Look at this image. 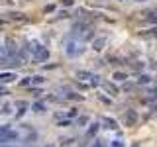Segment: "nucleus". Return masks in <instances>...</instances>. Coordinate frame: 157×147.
<instances>
[{"label": "nucleus", "instance_id": "f257e3e1", "mask_svg": "<svg viewBox=\"0 0 157 147\" xmlns=\"http://www.w3.org/2000/svg\"><path fill=\"white\" fill-rule=\"evenodd\" d=\"M65 51H67V55H69V57H77L78 53L83 51V47H81V43H77V41H67Z\"/></svg>", "mask_w": 157, "mask_h": 147}, {"label": "nucleus", "instance_id": "f03ea898", "mask_svg": "<svg viewBox=\"0 0 157 147\" xmlns=\"http://www.w3.org/2000/svg\"><path fill=\"white\" fill-rule=\"evenodd\" d=\"M33 59H35L37 63H41V61H47V59H49V49H47V47H39L37 51L33 53Z\"/></svg>", "mask_w": 157, "mask_h": 147}, {"label": "nucleus", "instance_id": "7ed1b4c3", "mask_svg": "<svg viewBox=\"0 0 157 147\" xmlns=\"http://www.w3.org/2000/svg\"><path fill=\"white\" fill-rule=\"evenodd\" d=\"M124 124H126V126H136V124H137V114L134 112V110H126Z\"/></svg>", "mask_w": 157, "mask_h": 147}, {"label": "nucleus", "instance_id": "20e7f679", "mask_svg": "<svg viewBox=\"0 0 157 147\" xmlns=\"http://www.w3.org/2000/svg\"><path fill=\"white\" fill-rule=\"evenodd\" d=\"M16 78V73H0V83H14Z\"/></svg>", "mask_w": 157, "mask_h": 147}, {"label": "nucleus", "instance_id": "39448f33", "mask_svg": "<svg viewBox=\"0 0 157 147\" xmlns=\"http://www.w3.org/2000/svg\"><path fill=\"white\" fill-rule=\"evenodd\" d=\"M104 45H106V37H96L92 41V49L100 51V49H104Z\"/></svg>", "mask_w": 157, "mask_h": 147}, {"label": "nucleus", "instance_id": "423d86ee", "mask_svg": "<svg viewBox=\"0 0 157 147\" xmlns=\"http://www.w3.org/2000/svg\"><path fill=\"white\" fill-rule=\"evenodd\" d=\"M102 124H104L106 129H116V128H118L116 120H112V118H104V120H102Z\"/></svg>", "mask_w": 157, "mask_h": 147}, {"label": "nucleus", "instance_id": "0eeeda50", "mask_svg": "<svg viewBox=\"0 0 157 147\" xmlns=\"http://www.w3.org/2000/svg\"><path fill=\"white\" fill-rule=\"evenodd\" d=\"M104 90L110 92V94H118V88L114 86V84H110V83H104Z\"/></svg>", "mask_w": 157, "mask_h": 147}, {"label": "nucleus", "instance_id": "6e6552de", "mask_svg": "<svg viewBox=\"0 0 157 147\" xmlns=\"http://www.w3.org/2000/svg\"><path fill=\"white\" fill-rule=\"evenodd\" d=\"M92 73H88V71H77V78H91Z\"/></svg>", "mask_w": 157, "mask_h": 147}, {"label": "nucleus", "instance_id": "1a4fd4ad", "mask_svg": "<svg viewBox=\"0 0 157 147\" xmlns=\"http://www.w3.org/2000/svg\"><path fill=\"white\" fill-rule=\"evenodd\" d=\"M96 131H98V124H92L91 128H88V131H86V135H88V137H92Z\"/></svg>", "mask_w": 157, "mask_h": 147}, {"label": "nucleus", "instance_id": "9d476101", "mask_svg": "<svg viewBox=\"0 0 157 147\" xmlns=\"http://www.w3.org/2000/svg\"><path fill=\"white\" fill-rule=\"evenodd\" d=\"M149 81H151V77H149V75H141V77L137 78V83H139V84H147Z\"/></svg>", "mask_w": 157, "mask_h": 147}, {"label": "nucleus", "instance_id": "9b49d317", "mask_svg": "<svg viewBox=\"0 0 157 147\" xmlns=\"http://www.w3.org/2000/svg\"><path fill=\"white\" fill-rule=\"evenodd\" d=\"M32 110H35V112H43V110H45V106H43L41 102H35V104L32 106Z\"/></svg>", "mask_w": 157, "mask_h": 147}, {"label": "nucleus", "instance_id": "f8f14e48", "mask_svg": "<svg viewBox=\"0 0 157 147\" xmlns=\"http://www.w3.org/2000/svg\"><path fill=\"white\" fill-rule=\"evenodd\" d=\"M30 83H32V84H41V83H43V77H39V75H37V77H32V78H30Z\"/></svg>", "mask_w": 157, "mask_h": 147}, {"label": "nucleus", "instance_id": "ddd939ff", "mask_svg": "<svg viewBox=\"0 0 157 147\" xmlns=\"http://www.w3.org/2000/svg\"><path fill=\"white\" fill-rule=\"evenodd\" d=\"M91 84H92V86H98V84H100V77L92 75V77H91Z\"/></svg>", "mask_w": 157, "mask_h": 147}, {"label": "nucleus", "instance_id": "4468645a", "mask_svg": "<svg viewBox=\"0 0 157 147\" xmlns=\"http://www.w3.org/2000/svg\"><path fill=\"white\" fill-rule=\"evenodd\" d=\"M86 122H88V118H86V116H81V118L77 120V126H85Z\"/></svg>", "mask_w": 157, "mask_h": 147}, {"label": "nucleus", "instance_id": "2eb2a0df", "mask_svg": "<svg viewBox=\"0 0 157 147\" xmlns=\"http://www.w3.org/2000/svg\"><path fill=\"white\" fill-rule=\"evenodd\" d=\"M114 78H116V81H126L128 77H126L124 73H114Z\"/></svg>", "mask_w": 157, "mask_h": 147}, {"label": "nucleus", "instance_id": "dca6fc26", "mask_svg": "<svg viewBox=\"0 0 157 147\" xmlns=\"http://www.w3.org/2000/svg\"><path fill=\"white\" fill-rule=\"evenodd\" d=\"M110 147H124V141L116 139V141H112V143H110Z\"/></svg>", "mask_w": 157, "mask_h": 147}, {"label": "nucleus", "instance_id": "f3484780", "mask_svg": "<svg viewBox=\"0 0 157 147\" xmlns=\"http://www.w3.org/2000/svg\"><path fill=\"white\" fill-rule=\"evenodd\" d=\"M32 94L33 96H39V94H41V90H39V88H32Z\"/></svg>", "mask_w": 157, "mask_h": 147}, {"label": "nucleus", "instance_id": "a211bd4d", "mask_svg": "<svg viewBox=\"0 0 157 147\" xmlns=\"http://www.w3.org/2000/svg\"><path fill=\"white\" fill-rule=\"evenodd\" d=\"M132 88H134V84H130V83L124 84V90H132Z\"/></svg>", "mask_w": 157, "mask_h": 147}, {"label": "nucleus", "instance_id": "6ab92c4d", "mask_svg": "<svg viewBox=\"0 0 157 147\" xmlns=\"http://www.w3.org/2000/svg\"><path fill=\"white\" fill-rule=\"evenodd\" d=\"M63 4L65 6H73V0H63Z\"/></svg>", "mask_w": 157, "mask_h": 147}, {"label": "nucleus", "instance_id": "aec40b11", "mask_svg": "<svg viewBox=\"0 0 157 147\" xmlns=\"http://www.w3.org/2000/svg\"><path fill=\"white\" fill-rule=\"evenodd\" d=\"M92 147H102V141H96V143H94Z\"/></svg>", "mask_w": 157, "mask_h": 147}, {"label": "nucleus", "instance_id": "412c9836", "mask_svg": "<svg viewBox=\"0 0 157 147\" xmlns=\"http://www.w3.org/2000/svg\"><path fill=\"white\" fill-rule=\"evenodd\" d=\"M2 94H6V90H4V88H0V96H2Z\"/></svg>", "mask_w": 157, "mask_h": 147}, {"label": "nucleus", "instance_id": "4be33fe9", "mask_svg": "<svg viewBox=\"0 0 157 147\" xmlns=\"http://www.w3.org/2000/svg\"><path fill=\"white\" fill-rule=\"evenodd\" d=\"M0 147H8V145H0Z\"/></svg>", "mask_w": 157, "mask_h": 147}]
</instances>
